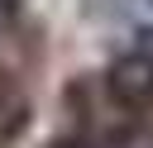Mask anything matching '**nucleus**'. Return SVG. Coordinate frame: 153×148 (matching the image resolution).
<instances>
[{"instance_id":"7ed1b4c3","label":"nucleus","mask_w":153,"mask_h":148,"mask_svg":"<svg viewBox=\"0 0 153 148\" xmlns=\"http://www.w3.org/2000/svg\"><path fill=\"white\" fill-rule=\"evenodd\" d=\"M120 5H124L134 19H153V0H120Z\"/></svg>"},{"instance_id":"f257e3e1","label":"nucleus","mask_w":153,"mask_h":148,"mask_svg":"<svg viewBox=\"0 0 153 148\" xmlns=\"http://www.w3.org/2000/svg\"><path fill=\"white\" fill-rule=\"evenodd\" d=\"M105 100L124 115L153 110V24L134 33V48H124L105 67Z\"/></svg>"},{"instance_id":"f03ea898","label":"nucleus","mask_w":153,"mask_h":148,"mask_svg":"<svg viewBox=\"0 0 153 148\" xmlns=\"http://www.w3.org/2000/svg\"><path fill=\"white\" fill-rule=\"evenodd\" d=\"M24 129H29V95H24V86L0 67V148L14 143Z\"/></svg>"},{"instance_id":"20e7f679","label":"nucleus","mask_w":153,"mask_h":148,"mask_svg":"<svg viewBox=\"0 0 153 148\" xmlns=\"http://www.w3.org/2000/svg\"><path fill=\"white\" fill-rule=\"evenodd\" d=\"M14 14H19V0H0V29H10Z\"/></svg>"}]
</instances>
